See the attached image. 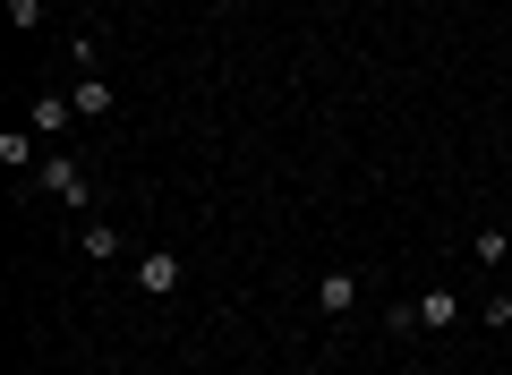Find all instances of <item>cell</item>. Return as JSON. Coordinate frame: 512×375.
<instances>
[{"mask_svg":"<svg viewBox=\"0 0 512 375\" xmlns=\"http://www.w3.org/2000/svg\"><path fill=\"white\" fill-rule=\"evenodd\" d=\"M35 197H52V205H69V214H86V171H77L69 154H43V171H35Z\"/></svg>","mask_w":512,"mask_h":375,"instance_id":"1","label":"cell"},{"mask_svg":"<svg viewBox=\"0 0 512 375\" xmlns=\"http://www.w3.org/2000/svg\"><path fill=\"white\" fill-rule=\"evenodd\" d=\"M393 324L402 333H444V324H461V290H427V299L393 307Z\"/></svg>","mask_w":512,"mask_h":375,"instance_id":"2","label":"cell"},{"mask_svg":"<svg viewBox=\"0 0 512 375\" xmlns=\"http://www.w3.org/2000/svg\"><path fill=\"white\" fill-rule=\"evenodd\" d=\"M180 282H188V265H180L171 248H146V256H137V290H146V299H171Z\"/></svg>","mask_w":512,"mask_h":375,"instance_id":"3","label":"cell"},{"mask_svg":"<svg viewBox=\"0 0 512 375\" xmlns=\"http://www.w3.org/2000/svg\"><path fill=\"white\" fill-rule=\"evenodd\" d=\"M350 307H359V273H350V265H333L325 282H316V316H325V324H342Z\"/></svg>","mask_w":512,"mask_h":375,"instance_id":"4","label":"cell"},{"mask_svg":"<svg viewBox=\"0 0 512 375\" xmlns=\"http://www.w3.org/2000/svg\"><path fill=\"white\" fill-rule=\"evenodd\" d=\"M0 162H9V179H35L43 171V137L35 128H0Z\"/></svg>","mask_w":512,"mask_h":375,"instance_id":"5","label":"cell"},{"mask_svg":"<svg viewBox=\"0 0 512 375\" xmlns=\"http://www.w3.org/2000/svg\"><path fill=\"white\" fill-rule=\"evenodd\" d=\"M69 103H77V120H111V77H94V69H77V86H69Z\"/></svg>","mask_w":512,"mask_h":375,"instance_id":"6","label":"cell"},{"mask_svg":"<svg viewBox=\"0 0 512 375\" xmlns=\"http://www.w3.org/2000/svg\"><path fill=\"white\" fill-rule=\"evenodd\" d=\"M26 128H35L43 145H52V137H69V128H77V103H69V94H43V103L26 111Z\"/></svg>","mask_w":512,"mask_h":375,"instance_id":"7","label":"cell"},{"mask_svg":"<svg viewBox=\"0 0 512 375\" xmlns=\"http://www.w3.org/2000/svg\"><path fill=\"white\" fill-rule=\"evenodd\" d=\"M77 256H86V265H111V256H120V222H86V231H77Z\"/></svg>","mask_w":512,"mask_h":375,"instance_id":"8","label":"cell"},{"mask_svg":"<svg viewBox=\"0 0 512 375\" xmlns=\"http://www.w3.org/2000/svg\"><path fill=\"white\" fill-rule=\"evenodd\" d=\"M470 256H478L487 273H495V265H512V222H487V231L470 239Z\"/></svg>","mask_w":512,"mask_h":375,"instance_id":"9","label":"cell"},{"mask_svg":"<svg viewBox=\"0 0 512 375\" xmlns=\"http://www.w3.org/2000/svg\"><path fill=\"white\" fill-rule=\"evenodd\" d=\"M9 26H18V35H35V26H43V0H9Z\"/></svg>","mask_w":512,"mask_h":375,"instance_id":"10","label":"cell"},{"mask_svg":"<svg viewBox=\"0 0 512 375\" xmlns=\"http://www.w3.org/2000/svg\"><path fill=\"white\" fill-rule=\"evenodd\" d=\"M504 171H512V145H504Z\"/></svg>","mask_w":512,"mask_h":375,"instance_id":"11","label":"cell"},{"mask_svg":"<svg viewBox=\"0 0 512 375\" xmlns=\"http://www.w3.org/2000/svg\"><path fill=\"white\" fill-rule=\"evenodd\" d=\"M504 290H512V265H504Z\"/></svg>","mask_w":512,"mask_h":375,"instance_id":"12","label":"cell"}]
</instances>
